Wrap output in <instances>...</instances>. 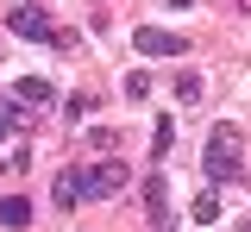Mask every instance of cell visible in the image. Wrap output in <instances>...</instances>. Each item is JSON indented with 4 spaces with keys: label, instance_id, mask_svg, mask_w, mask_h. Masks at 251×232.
Segmentation results:
<instances>
[{
    "label": "cell",
    "instance_id": "obj_1",
    "mask_svg": "<svg viewBox=\"0 0 251 232\" xmlns=\"http://www.w3.org/2000/svg\"><path fill=\"white\" fill-rule=\"evenodd\" d=\"M201 176H207V182H232V176H239V126H232V119L214 126L207 151H201Z\"/></svg>",
    "mask_w": 251,
    "mask_h": 232
},
{
    "label": "cell",
    "instance_id": "obj_2",
    "mask_svg": "<svg viewBox=\"0 0 251 232\" xmlns=\"http://www.w3.org/2000/svg\"><path fill=\"white\" fill-rule=\"evenodd\" d=\"M126 188V163L120 157H100V163L82 169V201H113Z\"/></svg>",
    "mask_w": 251,
    "mask_h": 232
},
{
    "label": "cell",
    "instance_id": "obj_3",
    "mask_svg": "<svg viewBox=\"0 0 251 232\" xmlns=\"http://www.w3.org/2000/svg\"><path fill=\"white\" fill-rule=\"evenodd\" d=\"M132 44H138V57H182V50H188V38L170 32V25H138Z\"/></svg>",
    "mask_w": 251,
    "mask_h": 232
},
{
    "label": "cell",
    "instance_id": "obj_4",
    "mask_svg": "<svg viewBox=\"0 0 251 232\" xmlns=\"http://www.w3.org/2000/svg\"><path fill=\"white\" fill-rule=\"evenodd\" d=\"M6 25H13L19 38H31V44H63V38L50 32V19H44L38 6H13V19H6Z\"/></svg>",
    "mask_w": 251,
    "mask_h": 232
},
{
    "label": "cell",
    "instance_id": "obj_5",
    "mask_svg": "<svg viewBox=\"0 0 251 232\" xmlns=\"http://www.w3.org/2000/svg\"><path fill=\"white\" fill-rule=\"evenodd\" d=\"M145 220H151V232H170V188H163L157 169H151V182H145Z\"/></svg>",
    "mask_w": 251,
    "mask_h": 232
},
{
    "label": "cell",
    "instance_id": "obj_6",
    "mask_svg": "<svg viewBox=\"0 0 251 232\" xmlns=\"http://www.w3.org/2000/svg\"><path fill=\"white\" fill-rule=\"evenodd\" d=\"M13 100H19V107H50L57 88H50L44 75H19V82H13Z\"/></svg>",
    "mask_w": 251,
    "mask_h": 232
},
{
    "label": "cell",
    "instance_id": "obj_7",
    "mask_svg": "<svg viewBox=\"0 0 251 232\" xmlns=\"http://www.w3.org/2000/svg\"><path fill=\"white\" fill-rule=\"evenodd\" d=\"M0 226H13V232H19V226H31V201L6 195V201H0Z\"/></svg>",
    "mask_w": 251,
    "mask_h": 232
},
{
    "label": "cell",
    "instance_id": "obj_8",
    "mask_svg": "<svg viewBox=\"0 0 251 232\" xmlns=\"http://www.w3.org/2000/svg\"><path fill=\"white\" fill-rule=\"evenodd\" d=\"M50 195H57V207H75V201H82V169H63Z\"/></svg>",
    "mask_w": 251,
    "mask_h": 232
},
{
    "label": "cell",
    "instance_id": "obj_9",
    "mask_svg": "<svg viewBox=\"0 0 251 232\" xmlns=\"http://www.w3.org/2000/svg\"><path fill=\"white\" fill-rule=\"evenodd\" d=\"M195 220H201V226H214V220H220V195H214V188L195 195Z\"/></svg>",
    "mask_w": 251,
    "mask_h": 232
},
{
    "label": "cell",
    "instance_id": "obj_10",
    "mask_svg": "<svg viewBox=\"0 0 251 232\" xmlns=\"http://www.w3.org/2000/svg\"><path fill=\"white\" fill-rule=\"evenodd\" d=\"M19 132V100H0V138Z\"/></svg>",
    "mask_w": 251,
    "mask_h": 232
},
{
    "label": "cell",
    "instance_id": "obj_11",
    "mask_svg": "<svg viewBox=\"0 0 251 232\" xmlns=\"http://www.w3.org/2000/svg\"><path fill=\"white\" fill-rule=\"evenodd\" d=\"M145 94H151V75L132 69V75H126V100H145Z\"/></svg>",
    "mask_w": 251,
    "mask_h": 232
},
{
    "label": "cell",
    "instance_id": "obj_12",
    "mask_svg": "<svg viewBox=\"0 0 251 232\" xmlns=\"http://www.w3.org/2000/svg\"><path fill=\"white\" fill-rule=\"evenodd\" d=\"M170 138H176V126H170V119H157V132H151V151H157V157L170 151Z\"/></svg>",
    "mask_w": 251,
    "mask_h": 232
},
{
    "label": "cell",
    "instance_id": "obj_13",
    "mask_svg": "<svg viewBox=\"0 0 251 232\" xmlns=\"http://www.w3.org/2000/svg\"><path fill=\"white\" fill-rule=\"evenodd\" d=\"M170 6H176V13H182V6H195V0H170Z\"/></svg>",
    "mask_w": 251,
    "mask_h": 232
},
{
    "label": "cell",
    "instance_id": "obj_14",
    "mask_svg": "<svg viewBox=\"0 0 251 232\" xmlns=\"http://www.w3.org/2000/svg\"><path fill=\"white\" fill-rule=\"evenodd\" d=\"M239 232H251V213H245V220H239Z\"/></svg>",
    "mask_w": 251,
    "mask_h": 232
},
{
    "label": "cell",
    "instance_id": "obj_15",
    "mask_svg": "<svg viewBox=\"0 0 251 232\" xmlns=\"http://www.w3.org/2000/svg\"><path fill=\"white\" fill-rule=\"evenodd\" d=\"M239 6H245V13H251V0H239Z\"/></svg>",
    "mask_w": 251,
    "mask_h": 232
}]
</instances>
